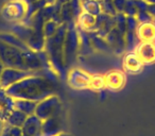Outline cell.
<instances>
[{"label":"cell","instance_id":"obj_10","mask_svg":"<svg viewBox=\"0 0 155 136\" xmlns=\"http://www.w3.org/2000/svg\"><path fill=\"white\" fill-rule=\"evenodd\" d=\"M134 51L143 65H152L155 63V41H140Z\"/></svg>","mask_w":155,"mask_h":136},{"label":"cell","instance_id":"obj_5","mask_svg":"<svg viewBox=\"0 0 155 136\" xmlns=\"http://www.w3.org/2000/svg\"><path fill=\"white\" fill-rule=\"evenodd\" d=\"M28 5L24 0H11L1 10L2 18L8 22H20L26 18Z\"/></svg>","mask_w":155,"mask_h":136},{"label":"cell","instance_id":"obj_2","mask_svg":"<svg viewBox=\"0 0 155 136\" xmlns=\"http://www.w3.org/2000/svg\"><path fill=\"white\" fill-rule=\"evenodd\" d=\"M66 31V24L60 25L55 34L46 39L45 49H44L49 58L50 64L54 71L58 75V77H62L63 79L67 77V69L65 68L64 63V41Z\"/></svg>","mask_w":155,"mask_h":136},{"label":"cell","instance_id":"obj_15","mask_svg":"<svg viewBox=\"0 0 155 136\" xmlns=\"http://www.w3.org/2000/svg\"><path fill=\"white\" fill-rule=\"evenodd\" d=\"M136 35L139 41H155V22H148L139 24L136 29Z\"/></svg>","mask_w":155,"mask_h":136},{"label":"cell","instance_id":"obj_9","mask_svg":"<svg viewBox=\"0 0 155 136\" xmlns=\"http://www.w3.org/2000/svg\"><path fill=\"white\" fill-rule=\"evenodd\" d=\"M63 132H64V125L61 114L52 116L43 121L41 136H58Z\"/></svg>","mask_w":155,"mask_h":136},{"label":"cell","instance_id":"obj_25","mask_svg":"<svg viewBox=\"0 0 155 136\" xmlns=\"http://www.w3.org/2000/svg\"><path fill=\"white\" fill-rule=\"evenodd\" d=\"M58 26L60 25L58 22H53V20H48V22H45L44 25V35H45V38H49L52 35L55 34V32L58 31Z\"/></svg>","mask_w":155,"mask_h":136},{"label":"cell","instance_id":"obj_16","mask_svg":"<svg viewBox=\"0 0 155 136\" xmlns=\"http://www.w3.org/2000/svg\"><path fill=\"white\" fill-rule=\"evenodd\" d=\"M78 33H79V41H80V47H79V55H91L95 49L91 45V38H89L88 32L78 28Z\"/></svg>","mask_w":155,"mask_h":136},{"label":"cell","instance_id":"obj_17","mask_svg":"<svg viewBox=\"0 0 155 136\" xmlns=\"http://www.w3.org/2000/svg\"><path fill=\"white\" fill-rule=\"evenodd\" d=\"M96 24V16L86 12H83L78 17V28L82 29L86 32H93Z\"/></svg>","mask_w":155,"mask_h":136},{"label":"cell","instance_id":"obj_19","mask_svg":"<svg viewBox=\"0 0 155 136\" xmlns=\"http://www.w3.org/2000/svg\"><path fill=\"white\" fill-rule=\"evenodd\" d=\"M89 38H91V45H93L94 49L97 51H102V52H113V49L110 45L107 44V41H105L104 37H101L100 35H98L96 32H88Z\"/></svg>","mask_w":155,"mask_h":136},{"label":"cell","instance_id":"obj_30","mask_svg":"<svg viewBox=\"0 0 155 136\" xmlns=\"http://www.w3.org/2000/svg\"><path fill=\"white\" fill-rule=\"evenodd\" d=\"M5 122H3V121L0 120V135H1V132H2L3 128H5Z\"/></svg>","mask_w":155,"mask_h":136},{"label":"cell","instance_id":"obj_12","mask_svg":"<svg viewBox=\"0 0 155 136\" xmlns=\"http://www.w3.org/2000/svg\"><path fill=\"white\" fill-rule=\"evenodd\" d=\"M143 63L139 58V56L136 54L135 51L127 52L123 56L122 60V67L127 74L129 75H136L139 74L143 69Z\"/></svg>","mask_w":155,"mask_h":136},{"label":"cell","instance_id":"obj_13","mask_svg":"<svg viewBox=\"0 0 155 136\" xmlns=\"http://www.w3.org/2000/svg\"><path fill=\"white\" fill-rule=\"evenodd\" d=\"M15 108V99L7 93L5 89L0 91V120L7 122L8 118Z\"/></svg>","mask_w":155,"mask_h":136},{"label":"cell","instance_id":"obj_23","mask_svg":"<svg viewBox=\"0 0 155 136\" xmlns=\"http://www.w3.org/2000/svg\"><path fill=\"white\" fill-rule=\"evenodd\" d=\"M124 41H125V51H134L137 45L140 43L136 35V31H127L124 34Z\"/></svg>","mask_w":155,"mask_h":136},{"label":"cell","instance_id":"obj_27","mask_svg":"<svg viewBox=\"0 0 155 136\" xmlns=\"http://www.w3.org/2000/svg\"><path fill=\"white\" fill-rule=\"evenodd\" d=\"M113 3H114V8L117 11L123 12L124 11L125 5H127V0H114Z\"/></svg>","mask_w":155,"mask_h":136},{"label":"cell","instance_id":"obj_31","mask_svg":"<svg viewBox=\"0 0 155 136\" xmlns=\"http://www.w3.org/2000/svg\"><path fill=\"white\" fill-rule=\"evenodd\" d=\"M148 3H151V5H155V0H146Z\"/></svg>","mask_w":155,"mask_h":136},{"label":"cell","instance_id":"obj_26","mask_svg":"<svg viewBox=\"0 0 155 136\" xmlns=\"http://www.w3.org/2000/svg\"><path fill=\"white\" fill-rule=\"evenodd\" d=\"M115 25H116V29L121 33V34L124 35L127 32V17H125L123 14H117L116 18H115Z\"/></svg>","mask_w":155,"mask_h":136},{"label":"cell","instance_id":"obj_7","mask_svg":"<svg viewBox=\"0 0 155 136\" xmlns=\"http://www.w3.org/2000/svg\"><path fill=\"white\" fill-rule=\"evenodd\" d=\"M91 76L86 70L79 68V67H72L67 71V83L73 89L77 91H84L89 89L91 86Z\"/></svg>","mask_w":155,"mask_h":136},{"label":"cell","instance_id":"obj_21","mask_svg":"<svg viewBox=\"0 0 155 136\" xmlns=\"http://www.w3.org/2000/svg\"><path fill=\"white\" fill-rule=\"evenodd\" d=\"M36 105L37 102L35 101L25 99H15V108H17L18 111H21L22 113L27 114L28 116L35 114Z\"/></svg>","mask_w":155,"mask_h":136},{"label":"cell","instance_id":"obj_34","mask_svg":"<svg viewBox=\"0 0 155 136\" xmlns=\"http://www.w3.org/2000/svg\"><path fill=\"white\" fill-rule=\"evenodd\" d=\"M1 71H2V69H0V76H1Z\"/></svg>","mask_w":155,"mask_h":136},{"label":"cell","instance_id":"obj_3","mask_svg":"<svg viewBox=\"0 0 155 136\" xmlns=\"http://www.w3.org/2000/svg\"><path fill=\"white\" fill-rule=\"evenodd\" d=\"M79 47H80V41H79L78 27H75L74 24L70 22L69 26H67L64 41V63L67 71L79 55Z\"/></svg>","mask_w":155,"mask_h":136},{"label":"cell","instance_id":"obj_1","mask_svg":"<svg viewBox=\"0 0 155 136\" xmlns=\"http://www.w3.org/2000/svg\"><path fill=\"white\" fill-rule=\"evenodd\" d=\"M7 93L14 99H25L39 102L47 97L55 95L58 83L43 75V71L27 77L16 84L8 87Z\"/></svg>","mask_w":155,"mask_h":136},{"label":"cell","instance_id":"obj_32","mask_svg":"<svg viewBox=\"0 0 155 136\" xmlns=\"http://www.w3.org/2000/svg\"><path fill=\"white\" fill-rule=\"evenodd\" d=\"M58 136H71V135H69V134H67V133H65V132H63L62 134H60V135H58Z\"/></svg>","mask_w":155,"mask_h":136},{"label":"cell","instance_id":"obj_29","mask_svg":"<svg viewBox=\"0 0 155 136\" xmlns=\"http://www.w3.org/2000/svg\"><path fill=\"white\" fill-rule=\"evenodd\" d=\"M0 136H10V125L5 123V128H3L2 132H1V135Z\"/></svg>","mask_w":155,"mask_h":136},{"label":"cell","instance_id":"obj_14","mask_svg":"<svg viewBox=\"0 0 155 136\" xmlns=\"http://www.w3.org/2000/svg\"><path fill=\"white\" fill-rule=\"evenodd\" d=\"M105 41L112 47L113 51L116 54H122L125 51V41L124 35L121 34L115 27L110 33L105 36Z\"/></svg>","mask_w":155,"mask_h":136},{"label":"cell","instance_id":"obj_11","mask_svg":"<svg viewBox=\"0 0 155 136\" xmlns=\"http://www.w3.org/2000/svg\"><path fill=\"white\" fill-rule=\"evenodd\" d=\"M105 88L113 91H118L123 88L127 82L125 74L120 70H110L104 75Z\"/></svg>","mask_w":155,"mask_h":136},{"label":"cell","instance_id":"obj_4","mask_svg":"<svg viewBox=\"0 0 155 136\" xmlns=\"http://www.w3.org/2000/svg\"><path fill=\"white\" fill-rule=\"evenodd\" d=\"M0 61L3 67L28 70L25 62L24 51L1 41H0Z\"/></svg>","mask_w":155,"mask_h":136},{"label":"cell","instance_id":"obj_22","mask_svg":"<svg viewBox=\"0 0 155 136\" xmlns=\"http://www.w3.org/2000/svg\"><path fill=\"white\" fill-rule=\"evenodd\" d=\"M83 12L89 13L94 16H98L102 13V7L101 3L98 0H87L82 5Z\"/></svg>","mask_w":155,"mask_h":136},{"label":"cell","instance_id":"obj_24","mask_svg":"<svg viewBox=\"0 0 155 136\" xmlns=\"http://www.w3.org/2000/svg\"><path fill=\"white\" fill-rule=\"evenodd\" d=\"M105 88V81H104V76H99V75H93L91 76V86L89 89L95 91H101Z\"/></svg>","mask_w":155,"mask_h":136},{"label":"cell","instance_id":"obj_6","mask_svg":"<svg viewBox=\"0 0 155 136\" xmlns=\"http://www.w3.org/2000/svg\"><path fill=\"white\" fill-rule=\"evenodd\" d=\"M62 103L61 99L58 95H52L47 97L46 99L37 102L36 108H35V115L41 120H46L52 116L61 114L62 112Z\"/></svg>","mask_w":155,"mask_h":136},{"label":"cell","instance_id":"obj_35","mask_svg":"<svg viewBox=\"0 0 155 136\" xmlns=\"http://www.w3.org/2000/svg\"><path fill=\"white\" fill-rule=\"evenodd\" d=\"M1 89H2V87H1V85H0V91H1Z\"/></svg>","mask_w":155,"mask_h":136},{"label":"cell","instance_id":"obj_18","mask_svg":"<svg viewBox=\"0 0 155 136\" xmlns=\"http://www.w3.org/2000/svg\"><path fill=\"white\" fill-rule=\"evenodd\" d=\"M0 41L5 44H9V45L13 46V47L18 48V49L22 50V51L30 50L29 46L25 41H22L20 38H18L13 33H2V34H0Z\"/></svg>","mask_w":155,"mask_h":136},{"label":"cell","instance_id":"obj_28","mask_svg":"<svg viewBox=\"0 0 155 136\" xmlns=\"http://www.w3.org/2000/svg\"><path fill=\"white\" fill-rule=\"evenodd\" d=\"M10 136H24L21 128L10 127Z\"/></svg>","mask_w":155,"mask_h":136},{"label":"cell","instance_id":"obj_33","mask_svg":"<svg viewBox=\"0 0 155 136\" xmlns=\"http://www.w3.org/2000/svg\"><path fill=\"white\" fill-rule=\"evenodd\" d=\"M81 1H82V2H85V1H87V0H81Z\"/></svg>","mask_w":155,"mask_h":136},{"label":"cell","instance_id":"obj_8","mask_svg":"<svg viewBox=\"0 0 155 136\" xmlns=\"http://www.w3.org/2000/svg\"><path fill=\"white\" fill-rule=\"evenodd\" d=\"M38 71H31V70H24V69H17V68H9L5 67L1 71L0 76V85L3 89H7L8 87L16 84L17 82L21 81L22 79L27 77L33 76V75L38 74Z\"/></svg>","mask_w":155,"mask_h":136},{"label":"cell","instance_id":"obj_20","mask_svg":"<svg viewBox=\"0 0 155 136\" xmlns=\"http://www.w3.org/2000/svg\"><path fill=\"white\" fill-rule=\"evenodd\" d=\"M28 118V115L22 113L21 111H18L17 108H14L13 112L11 113V115L9 116L7 120V124H9L10 127H18L21 128L24 125L25 121Z\"/></svg>","mask_w":155,"mask_h":136}]
</instances>
